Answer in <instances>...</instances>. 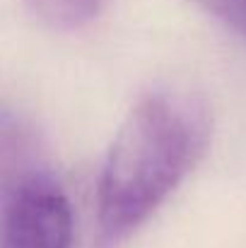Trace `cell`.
<instances>
[{
    "label": "cell",
    "instance_id": "6da1fadb",
    "mask_svg": "<svg viewBox=\"0 0 246 248\" xmlns=\"http://www.w3.org/2000/svg\"><path fill=\"white\" fill-rule=\"evenodd\" d=\"M210 140L205 106L186 92L145 94L121 123L99 178L97 241L131 239L200 162Z\"/></svg>",
    "mask_w": 246,
    "mask_h": 248
},
{
    "label": "cell",
    "instance_id": "7a4b0ae2",
    "mask_svg": "<svg viewBox=\"0 0 246 248\" xmlns=\"http://www.w3.org/2000/svg\"><path fill=\"white\" fill-rule=\"evenodd\" d=\"M70 200L53 176L34 178L2 198L0 248H73Z\"/></svg>",
    "mask_w": 246,
    "mask_h": 248
},
{
    "label": "cell",
    "instance_id": "3957f363",
    "mask_svg": "<svg viewBox=\"0 0 246 248\" xmlns=\"http://www.w3.org/2000/svg\"><path fill=\"white\" fill-rule=\"evenodd\" d=\"M51 176L46 152L34 128L15 111L0 106V193L2 198L15 188Z\"/></svg>",
    "mask_w": 246,
    "mask_h": 248
},
{
    "label": "cell",
    "instance_id": "277c9868",
    "mask_svg": "<svg viewBox=\"0 0 246 248\" xmlns=\"http://www.w3.org/2000/svg\"><path fill=\"white\" fill-rule=\"evenodd\" d=\"M39 22L56 31H75L101 15L109 0H24Z\"/></svg>",
    "mask_w": 246,
    "mask_h": 248
},
{
    "label": "cell",
    "instance_id": "5b68a950",
    "mask_svg": "<svg viewBox=\"0 0 246 248\" xmlns=\"http://www.w3.org/2000/svg\"><path fill=\"white\" fill-rule=\"evenodd\" d=\"M191 2L246 39V0H191Z\"/></svg>",
    "mask_w": 246,
    "mask_h": 248
}]
</instances>
